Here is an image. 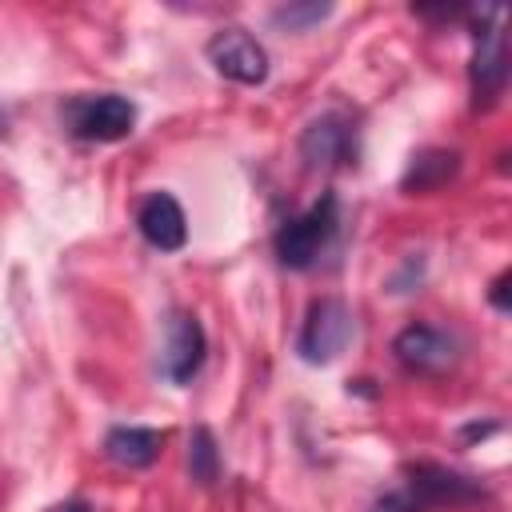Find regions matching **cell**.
Here are the masks:
<instances>
[{
    "mask_svg": "<svg viewBox=\"0 0 512 512\" xmlns=\"http://www.w3.org/2000/svg\"><path fill=\"white\" fill-rule=\"evenodd\" d=\"M484 500L480 480L460 476L444 464H412L408 480L376 500V512H424V508H460Z\"/></svg>",
    "mask_w": 512,
    "mask_h": 512,
    "instance_id": "1",
    "label": "cell"
},
{
    "mask_svg": "<svg viewBox=\"0 0 512 512\" xmlns=\"http://www.w3.org/2000/svg\"><path fill=\"white\" fill-rule=\"evenodd\" d=\"M188 476L200 488L216 484V476H220V448H216L212 428H204V424L192 428V436H188Z\"/></svg>",
    "mask_w": 512,
    "mask_h": 512,
    "instance_id": "13",
    "label": "cell"
},
{
    "mask_svg": "<svg viewBox=\"0 0 512 512\" xmlns=\"http://www.w3.org/2000/svg\"><path fill=\"white\" fill-rule=\"evenodd\" d=\"M340 224V200L336 192H324L316 204H308L300 216L284 220L272 236V248L280 256L284 268H312L316 256L328 248V240L336 236Z\"/></svg>",
    "mask_w": 512,
    "mask_h": 512,
    "instance_id": "2",
    "label": "cell"
},
{
    "mask_svg": "<svg viewBox=\"0 0 512 512\" xmlns=\"http://www.w3.org/2000/svg\"><path fill=\"white\" fill-rule=\"evenodd\" d=\"M64 124L76 140L116 144L136 128V104L128 96L104 92V96H76L64 104Z\"/></svg>",
    "mask_w": 512,
    "mask_h": 512,
    "instance_id": "3",
    "label": "cell"
},
{
    "mask_svg": "<svg viewBox=\"0 0 512 512\" xmlns=\"http://www.w3.org/2000/svg\"><path fill=\"white\" fill-rule=\"evenodd\" d=\"M328 12H332V4H280V8L272 12V24H276V28H288V32H308V28L320 24Z\"/></svg>",
    "mask_w": 512,
    "mask_h": 512,
    "instance_id": "14",
    "label": "cell"
},
{
    "mask_svg": "<svg viewBox=\"0 0 512 512\" xmlns=\"http://www.w3.org/2000/svg\"><path fill=\"white\" fill-rule=\"evenodd\" d=\"M508 280H512V272H500V276L492 280V292H488L492 308H500V312H508V308H512V300H508Z\"/></svg>",
    "mask_w": 512,
    "mask_h": 512,
    "instance_id": "15",
    "label": "cell"
},
{
    "mask_svg": "<svg viewBox=\"0 0 512 512\" xmlns=\"http://www.w3.org/2000/svg\"><path fill=\"white\" fill-rule=\"evenodd\" d=\"M352 340V312L344 300L336 296H320L308 304V316H304V328H300V340H296V352L308 360V364H328L336 360Z\"/></svg>",
    "mask_w": 512,
    "mask_h": 512,
    "instance_id": "5",
    "label": "cell"
},
{
    "mask_svg": "<svg viewBox=\"0 0 512 512\" xmlns=\"http://www.w3.org/2000/svg\"><path fill=\"white\" fill-rule=\"evenodd\" d=\"M300 156L308 168H332V164H356V124L344 112L316 116L300 136Z\"/></svg>",
    "mask_w": 512,
    "mask_h": 512,
    "instance_id": "8",
    "label": "cell"
},
{
    "mask_svg": "<svg viewBox=\"0 0 512 512\" xmlns=\"http://www.w3.org/2000/svg\"><path fill=\"white\" fill-rule=\"evenodd\" d=\"M392 352L396 360L416 372V376H444L456 356H460V344L452 332L436 328V324H408L396 340H392Z\"/></svg>",
    "mask_w": 512,
    "mask_h": 512,
    "instance_id": "7",
    "label": "cell"
},
{
    "mask_svg": "<svg viewBox=\"0 0 512 512\" xmlns=\"http://www.w3.org/2000/svg\"><path fill=\"white\" fill-rule=\"evenodd\" d=\"M500 8L488 12V20L476 24L472 32V64H468V84H472V104L476 108H492L496 96L504 92L508 80V44L500 32Z\"/></svg>",
    "mask_w": 512,
    "mask_h": 512,
    "instance_id": "4",
    "label": "cell"
},
{
    "mask_svg": "<svg viewBox=\"0 0 512 512\" xmlns=\"http://www.w3.org/2000/svg\"><path fill=\"white\" fill-rule=\"evenodd\" d=\"M136 228L160 252H180L188 240V216L172 192H152L136 212Z\"/></svg>",
    "mask_w": 512,
    "mask_h": 512,
    "instance_id": "10",
    "label": "cell"
},
{
    "mask_svg": "<svg viewBox=\"0 0 512 512\" xmlns=\"http://www.w3.org/2000/svg\"><path fill=\"white\" fill-rule=\"evenodd\" d=\"M64 512H92V508H88V500H72Z\"/></svg>",
    "mask_w": 512,
    "mask_h": 512,
    "instance_id": "16",
    "label": "cell"
},
{
    "mask_svg": "<svg viewBox=\"0 0 512 512\" xmlns=\"http://www.w3.org/2000/svg\"><path fill=\"white\" fill-rule=\"evenodd\" d=\"M160 444H164V432L140 428V424H116L104 436V452L120 468H148V464H156Z\"/></svg>",
    "mask_w": 512,
    "mask_h": 512,
    "instance_id": "11",
    "label": "cell"
},
{
    "mask_svg": "<svg viewBox=\"0 0 512 512\" xmlns=\"http://www.w3.org/2000/svg\"><path fill=\"white\" fill-rule=\"evenodd\" d=\"M204 52H208V64L224 80H232V84H248L252 88V84H264L268 80V52L244 28H220L204 44Z\"/></svg>",
    "mask_w": 512,
    "mask_h": 512,
    "instance_id": "6",
    "label": "cell"
},
{
    "mask_svg": "<svg viewBox=\"0 0 512 512\" xmlns=\"http://www.w3.org/2000/svg\"><path fill=\"white\" fill-rule=\"evenodd\" d=\"M208 356V336H204V324L192 316V312H176L168 320V340H164V352H160V372L168 384H188L200 364Z\"/></svg>",
    "mask_w": 512,
    "mask_h": 512,
    "instance_id": "9",
    "label": "cell"
},
{
    "mask_svg": "<svg viewBox=\"0 0 512 512\" xmlns=\"http://www.w3.org/2000/svg\"><path fill=\"white\" fill-rule=\"evenodd\" d=\"M456 168H460V152H452V148H424V152H416L412 164L404 168L400 188L412 192V196H416V192H432V188H440L444 180H452Z\"/></svg>",
    "mask_w": 512,
    "mask_h": 512,
    "instance_id": "12",
    "label": "cell"
}]
</instances>
